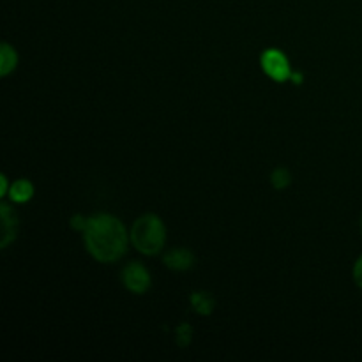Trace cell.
<instances>
[{
	"mask_svg": "<svg viewBox=\"0 0 362 362\" xmlns=\"http://www.w3.org/2000/svg\"><path fill=\"white\" fill-rule=\"evenodd\" d=\"M270 182L276 189H285V187L290 186L292 182V175L286 168H276V170L270 173Z\"/></svg>",
	"mask_w": 362,
	"mask_h": 362,
	"instance_id": "obj_10",
	"label": "cell"
},
{
	"mask_svg": "<svg viewBox=\"0 0 362 362\" xmlns=\"http://www.w3.org/2000/svg\"><path fill=\"white\" fill-rule=\"evenodd\" d=\"M129 239L136 249L147 257L158 255L167 242V226L156 214H143L131 226Z\"/></svg>",
	"mask_w": 362,
	"mask_h": 362,
	"instance_id": "obj_2",
	"label": "cell"
},
{
	"mask_svg": "<svg viewBox=\"0 0 362 362\" xmlns=\"http://www.w3.org/2000/svg\"><path fill=\"white\" fill-rule=\"evenodd\" d=\"M71 226H73L74 230H80V232H83L87 226V220L83 216H80V214H76V216L71 217Z\"/></svg>",
	"mask_w": 362,
	"mask_h": 362,
	"instance_id": "obj_13",
	"label": "cell"
},
{
	"mask_svg": "<svg viewBox=\"0 0 362 362\" xmlns=\"http://www.w3.org/2000/svg\"><path fill=\"white\" fill-rule=\"evenodd\" d=\"M9 196H11L12 202H17V204H25V202H29V200L34 196L32 182H29L27 179L17 180V182L11 186V189H9Z\"/></svg>",
	"mask_w": 362,
	"mask_h": 362,
	"instance_id": "obj_8",
	"label": "cell"
},
{
	"mask_svg": "<svg viewBox=\"0 0 362 362\" xmlns=\"http://www.w3.org/2000/svg\"><path fill=\"white\" fill-rule=\"evenodd\" d=\"M83 240L92 258L101 264H114L126 255L127 230L118 217L96 214L87 220Z\"/></svg>",
	"mask_w": 362,
	"mask_h": 362,
	"instance_id": "obj_1",
	"label": "cell"
},
{
	"mask_svg": "<svg viewBox=\"0 0 362 362\" xmlns=\"http://www.w3.org/2000/svg\"><path fill=\"white\" fill-rule=\"evenodd\" d=\"M163 262L171 270H187L191 269L193 264H195V255L189 249L175 248L164 255Z\"/></svg>",
	"mask_w": 362,
	"mask_h": 362,
	"instance_id": "obj_6",
	"label": "cell"
},
{
	"mask_svg": "<svg viewBox=\"0 0 362 362\" xmlns=\"http://www.w3.org/2000/svg\"><path fill=\"white\" fill-rule=\"evenodd\" d=\"M354 281L357 283L359 288H362V257L354 265Z\"/></svg>",
	"mask_w": 362,
	"mask_h": 362,
	"instance_id": "obj_12",
	"label": "cell"
},
{
	"mask_svg": "<svg viewBox=\"0 0 362 362\" xmlns=\"http://www.w3.org/2000/svg\"><path fill=\"white\" fill-rule=\"evenodd\" d=\"M260 64L264 73L269 78H273L274 82H286L288 78H292V70H290V62L286 55L281 50L269 48L262 53Z\"/></svg>",
	"mask_w": 362,
	"mask_h": 362,
	"instance_id": "obj_3",
	"label": "cell"
},
{
	"mask_svg": "<svg viewBox=\"0 0 362 362\" xmlns=\"http://www.w3.org/2000/svg\"><path fill=\"white\" fill-rule=\"evenodd\" d=\"M8 177L6 175H2L0 177V196H4V195H8Z\"/></svg>",
	"mask_w": 362,
	"mask_h": 362,
	"instance_id": "obj_14",
	"label": "cell"
},
{
	"mask_svg": "<svg viewBox=\"0 0 362 362\" xmlns=\"http://www.w3.org/2000/svg\"><path fill=\"white\" fill-rule=\"evenodd\" d=\"M292 80L295 83H302V74L301 73H292Z\"/></svg>",
	"mask_w": 362,
	"mask_h": 362,
	"instance_id": "obj_15",
	"label": "cell"
},
{
	"mask_svg": "<svg viewBox=\"0 0 362 362\" xmlns=\"http://www.w3.org/2000/svg\"><path fill=\"white\" fill-rule=\"evenodd\" d=\"M191 306L196 313L207 317V315H211L214 311L216 301H214V297L209 292H195L191 295Z\"/></svg>",
	"mask_w": 362,
	"mask_h": 362,
	"instance_id": "obj_9",
	"label": "cell"
},
{
	"mask_svg": "<svg viewBox=\"0 0 362 362\" xmlns=\"http://www.w3.org/2000/svg\"><path fill=\"white\" fill-rule=\"evenodd\" d=\"M17 50L12 48L11 45H8V43H2V46H0V74H2V76H8L9 73H12V71L17 70Z\"/></svg>",
	"mask_w": 362,
	"mask_h": 362,
	"instance_id": "obj_7",
	"label": "cell"
},
{
	"mask_svg": "<svg viewBox=\"0 0 362 362\" xmlns=\"http://www.w3.org/2000/svg\"><path fill=\"white\" fill-rule=\"evenodd\" d=\"M193 339V327L189 323H180L175 330V341L180 348H187Z\"/></svg>",
	"mask_w": 362,
	"mask_h": 362,
	"instance_id": "obj_11",
	"label": "cell"
},
{
	"mask_svg": "<svg viewBox=\"0 0 362 362\" xmlns=\"http://www.w3.org/2000/svg\"><path fill=\"white\" fill-rule=\"evenodd\" d=\"M361 226H362V223H361Z\"/></svg>",
	"mask_w": 362,
	"mask_h": 362,
	"instance_id": "obj_16",
	"label": "cell"
},
{
	"mask_svg": "<svg viewBox=\"0 0 362 362\" xmlns=\"http://www.w3.org/2000/svg\"><path fill=\"white\" fill-rule=\"evenodd\" d=\"M0 216H2V242H0V248L4 249L17 239L18 217L17 212L12 211L8 204L0 205Z\"/></svg>",
	"mask_w": 362,
	"mask_h": 362,
	"instance_id": "obj_5",
	"label": "cell"
},
{
	"mask_svg": "<svg viewBox=\"0 0 362 362\" xmlns=\"http://www.w3.org/2000/svg\"><path fill=\"white\" fill-rule=\"evenodd\" d=\"M123 283L131 293L142 295L147 290L151 288V273L143 267L138 262H133L123 270Z\"/></svg>",
	"mask_w": 362,
	"mask_h": 362,
	"instance_id": "obj_4",
	"label": "cell"
}]
</instances>
